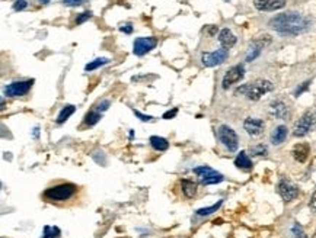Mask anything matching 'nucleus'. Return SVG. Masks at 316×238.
<instances>
[{
    "mask_svg": "<svg viewBox=\"0 0 316 238\" xmlns=\"http://www.w3.org/2000/svg\"><path fill=\"white\" fill-rule=\"evenodd\" d=\"M311 21L296 12L280 13L270 21V26L284 37H296L308 31Z\"/></svg>",
    "mask_w": 316,
    "mask_h": 238,
    "instance_id": "1",
    "label": "nucleus"
},
{
    "mask_svg": "<svg viewBox=\"0 0 316 238\" xmlns=\"http://www.w3.org/2000/svg\"><path fill=\"white\" fill-rule=\"evenodd\" d=\"M78 192V186L73 183H60L56 186H51L45 189L44 192V199L47 202H66L72 199Z\"/></svg>",
    "mask_w": 316,
    "mask_h": 238,
    "instance_id": "2",
    "label": "nucleus"
},
{
    "mask_svg": "<svg viewBox=\"0 0 316 238\" xmlns=\"http://www.w3.org/2000/svg\"><path fill=\"white\" fill-rule=\"evenodd\" d=\"M316 126V112L315 111H308L302 118L299 119L294 125L293 135L294 137H305L309 134Z\"/></svg>",
    "mask_w": 316,
    "mask_h": 238,
    "instance_id": "3",
    "label": "nucleus"
},
{
    "mask_svg": "<svg viewBox=\"0 0 316 238\" xmlns=\"http://www.w3.org/2000/svg\"><path fill=\"white\" fill-rule=\"evenodd\" d=\"M274 89L273 83L268 81V80L259 79L254 83H249L248 84V92H246V96L249 100H259L265 93L271 92Z\"/></svg>",
    "mask_w": 316,
    "mask_h": 238,
    "instance_id": "4",
    "label": "nucleus"
},
{
    "mask_svg": "<svg viewBox=\"0 0 316 238\" xmlns=\"http://www.w3.org/2000/svg\"><path fill=\"white\" fill-rule=\"evenodd\" d=\"M217 137H219V141L230 151V153H235L237 150V145H239V140H237L236 132L228 126V125H220L219 129H217Z\"/></svg>",
    "mask_w": 316,
    "mask_h": 238,
    "instance_id": "5",
    "label": "nucleus"
},
{
    "mask_svg": "<svg viewBox=\"0 0 316 238\" xmlns=\"http://www.w3.org/2000/svg\"><path fill=\"white\" fill-rule=\"evenodd\" d=\"M194 173L197 174L198 177H201V183L202 185H217L220 182H223V174L217 173L216 170H213L208 166H200L194 168Z\"/></svg>",
    "mask_w": 316,
    "mask_h": 238,
    "instance_id": "6",
    "label": "nucleus"
},
{
    "mask_svg": "<svg viewBox=\"0 0 316 238\" xmlns=\"http://www.w3.org/2000/svg\"><path fill=\"white\" fill-rule=\"evenodd\" d=\"M34 84V80H19V81H13L10 84H7L4 87V95L9 97H19V96H25L31 87Z\"/></svg>",
    "mask_w": 316,
    "mask_h": 238,
    "instance_id": "7",
    "label": "nucleus"
},
{
    "mask_svg": "<svg viewBox=\"0 0 316 238\" xmlns=\"http://www.w3.org/2000/svg\"><path fill=\"white\" fill-rule=\"evenodd\" d=\"M229 57V52L228 49L222 48V49H216V51H211V52H202L201 55V63L204 67H214V66H219L222 63H225Z\"/></svg>",
    "mask_w": 316,
    "mask_h": 238,
    "instance_id": "8",
    "label": "nucleus"
},
{
    "mask_svg": "<svg viewBox=\"0 0 316 238\" xmlns=\"http://www.w3.org/2000/svg\"><path fill=\"white\" fill-rule=\"evenodd\" d=\"M277 192L284 202H291L299 196V189L294 183L287 179H281L277 185Z\"/></svg>",
    "mask_w": 316,
    "mask_h": 238,
    "instance_id": "9",
    "label": "nucleus"
},
{
    "mask_svg": "<svg viewBox=\"0 0 316 238\" xmlns=\"http://www.w3.org/2000/svg\"><path fill=\"white\" fill-rule=\"evenodd\" d=\"M156 45H158V40L156 38H153V37H149V38L140 37V38H137V40L134 41V44H133V52L136 55L142 57V55L147 54L149 51H152Z\"/></svg>",
    "mask_w": 316,
    "mask_h": 238,
    "instance_id": "10",
    "label": "nucleus"
},
{
    "mask_svg": "<svg viewBox=\"0 0 316 238\" xmlns=\"http://www.w3.org/2000/svg\"><path fill=\"white\" fill-rule=\"evenodd\" d=\"M243 76H245V67L242 64H237V66L230 67L226 71L225 77H223V83H222L223 89H229L232 84H235V83L243 79Z\"/></svg>",
    "mask_w": 316,
    "mask_h": 238,
    "instance_id": "11",
    "label": "nucleus"
},
{
    "mask_svg": "<svg viewBox=\"0 0 316 238\" xmlns=\"http://www.w3.org/2000/svg\"><path fill=\"white\" fill-rule=\"evenodd\" d=\"M243 128L251 137H259L265 129V122L258 118H246L243 122Z\"/></svg>",
    "mask_w": 316,
    "mask_h": 238,
    "instance_id": "12",
    "label": "nucleus"
},
{
    "mask_svg": "<svg viewBox=\"0 0 316 238\" xmlns=\"http://www.w3.org/2000/svg\"><path fill=\"white\" fill-rule=\"evenodd\" d=\"M284 0H254V6L261 12H273L284 7Z\"/></svg>",
    "mask_w": 316,
    "mask_h": 238,
    "instance_id": "13",
    "label": "nucleus"
},
{
    "mask_svg": "<svg viewBox=\"0 0 316 238\" xmlns=\"http://www.w3.org/2000/svg\"><path fill=\"white\" fill-rule=\"evenodd\" d=\"M270 115L273 118L277 119H287L290 117V111L287 108V105L281 100H274L270 105Z\"/></svg>",
    "mask_w": 316,
    "mask_h": 238,
    "instance_id": "14",
    "label": "nucleus"
},
{
    "mask_svg": "<svg viewBox=\"0 0 316 238\" xmlns=\"http://www.w3.org/2000/svg\"><path fill=\"white\" fill-rule=\"evenodd\" d=\"M291 154H293V157H294L296 161L305 163V161L308 160V157H309V154H311V147H309V144H306V143H300V144L294 145Z\"/></svg>",
    "mask_w": 316,
    "mask_h": 238,
    "instance_id": "15",
    "label": "nucleus"
},
{
    "mask_svg": "<svg viewBox=\"0 0 316 238\" xmlns=\"http://www.w3.org/2000/svg\"><path fill=\"white\" fill-rule=\"evenodd\" d=\"M219 42H220L222 48L230 49V48L236 44V37L232 34L230 29L225 28V29H222V31L219 32Z\"/></svg>",
    "mask_w": 316,
    "mask_h": 238,
    "instance_id": "16",
    "label": "nucleus"
},
{
    "mask_svg": "<svg viewBox=\"0 0 316 238\" xmlns=\"http://www.w3.org/2000/svg\"><path fill=\"white\" fill-rule=\"evenodd\" d=\"M197 183L193 180H188V179L181 180V190H182V195L187 199H193L197 195Z\"/></svg>",
    "mask_w": 316,
    "mask_h": 238,
    "instance_id": "17",
    "label": "nucleus"
},
{
    "mask_svg": "<svg viewBox=\"0 0 316 238\" xmlns=\"http://www.w3.org/2000/svg\"><path fill=\"white\" fill-rule=\"evenodd\" d=\"M287 134H288L287 126H284V125H278V126L274 128V131H273V134H271V143H273L274 145H280V144H283V143L286 141V138H287Z\"/></svg>",
    "mask_w": 316,
    "mask_h": 238,
    "instance_id": "18",
    "label": "nucleus"
},
{
    "mask_svg": "<svg viewBox=\"0 0 316 238\" xmlns=\"http://www.w3.org/2000/svg\"><path fill=\"white\" fill-rule=\"evenodd\" d=\"M235 166H236L237 168L243 170V171L252 170V161H251V159L248 157V154L245 151H240L237 154V157L235 159Z\"/></svg>",
    "mask_w": 316,
    "mask_h": 238,
    "instance_id": "19",
    "label": "nucleus"
},
{
    "mask_svg": "<svg viewBox=\"0 0 316 238\" xmlns=\"http://www.w3.org/2000/svg\"><path fill=\"white\" fill-rule=\"evenodd\" d=\"M149 143H150L152 148H153V150H156V151H166V150L169 148V143H168V140H165V138H162V137H158V135L150 137Z\"/></svg>",
    "mask_w": 316,
    "mask_h": 238,
    "instance_id": "20",
    "label": "nucleus"
},
{
    "mask_svg": "<svg viewBox=\"0 0 316 238\" xmlns=\"http://www.w3.org/2000/svg\"><path fill=\"white\" fill-rule=\"evenodd\" d=\"M75 111H76V108H75L73 105H66V106L60 111V114H58V117L56 119V122H57L58 125H60V123H64L67 119L75 114Z\"/></svg>",
    "mask_w": 316,
    "mask_h": 238,
    "instance_id": "21",
    "label": "nucleus"
},
{
    "mask_svg": "<svg viewBox=\"0 0 316 238\" xmlns=\"http://www.w3.org/2000/svg\"><path fill=\"white\" fill-rule=\"evenodd\" d=\"M101 119H102L101 112H98V111L95 109V111H90V112H87V114H86L83 123H85L86 126H93V125H96Z\"/></svg>",
    "mask_w": 316,
    "mask_h": 238,
    "instance_id": "22",
    "label": "nucleus"
},
{
    "mask_svg": "<svg viewBox=\"0 0 316 238\" xmlns=\"http://www.w3.org/2000/svg\"><path fill=\"white\" fill-rule=\"evenodd\" d=\"M223 205V200H219L217 203H214L213 206H208V208H201V209H197V216H208L214 212H217L220 209V206Z\"/></svg>",
    "mask_w": 316,
    "mask_h": 238,
    "instance_id": "23",
    "label": "nucleus"
},
{
    "mask_svg": "<svg viewBox=\"0 0 316 238\" xmlns=\"http://www.w3.org/2000/svg\"><path fill=\"white\" fill-rule=\"evenodd\" d=\"M108 63H110L108 58L101 57V58H96V60L90 61L89 64H86V66H85V70H86V71H93V70H96V69H99V67H102V66H105V64H108Z\"/></svg>",
    "mask_w": 316,
    "mask_h": 238,
    "instance_id": "24",
    "label": "nucleus"
},
{
    "mask_svg": "<svg viewBox=\"0 0 316 238\" xmlns=\"http://www.w3.org/2000/svg\"><path fill=\"white\" fill-rule=\"evenodd\" d=\"M60 234H61V231H60L58 227H48V225H45L44 227L42 238H58Z\"/></svg>",
    "mask_w": 316,
    "mask_h": 238,
    "instance_id": "25",
    "label": "nucleus"
},
{
    "mask_svg": "<svg viewBox=\"0 0 316 238\" xmlns=\"http://www.w3.org/2000/svg\"><path fill=\"white\" fill-rule=\"evenodd\" d=\"M267 153H268V148L264 144H258V145L251 147V154L252 156H267Z\"/></svg>",
    "mask_w": 316,
    "mask_h": 238,
    "instance_id": "26",
    "label": "nucleus"
},
{
    "mask_svg": "<svg viewBox=\"0 0 316 238\" xmlns=\"http://www.w3.org/2000/svg\"><path fill=\"white\" fill-rule=\"evenodd\" d=\"M291 233H293V236L296 238H308L306 237V234H305V231H303V228H302L297 222L291 227Z\"/></svg>",
    "mask_w": 316,
    "mask_h": 238,
    "instance_id": "27",
    "label": "nucleus"
},
{
    "mask_svg": "<svg viewBox=\"0 0 316 238\" xmlns=\"http://www.w3.org/2000/svg\"><path fill=\"white\" fill-rule=\"evenodd\" d=\"M92 18V12H89V10H86V12H82L80 15H78V18H76V25H82V24H85L86 21H89Z\"/></svg>",
    "mask_w": 316,
    "mask_h": 238,
    "instance_id": "28",
    "label": "nucleus"
},
{
    "mask_svg": "<svg viewBox=\"0 0 316 238\" xmlns=\"http://www.w3.org/2000/svg\"><path fill=\"white\" fill-rule=\"evenodd\" d=\"M133 114L137 117V118L140 119V120H143V122H150L153 117H150V115H144V114H142V112H139V111H136V109H133Z\"/></svg>",
    "mask_w": 316,
    "mask_h": 238,
    "instance_id": "29",
    "label": "nucleus"
},
{
    "mask_svg": "<svg viewBox=\"0 0 316 238\" xmlns=\"http://www.w3.org/2000/svg\"><path fill=\"white\" fill-rule=\"evenodd\" d=\"M309 84H311V81H309V80H308V81H305V83H303V84H302L300 87H297V90L294 92V96H296V97H299V96H300V95H302L303 92H306V90H308Z\"/></svg>",
    "mask_w": 316,
    "mask_h": 238,
    "instance_id": "30",
    "label": "nucleus"
},
{
    "mask_svg": "<svg viewBox=\"0 0 316 238\" xmlns=\"http://www.w3.org/2000/svg\"><path fill=\"white\" fill-rule=\"evenodd\" d=\"M98 154H99L98 151H95V153L92 154V157H93V160H95V161H96L98 164H101V166H105V164H107V159H105V154L102 153V156H101V157H99Z\"/></svg>",
    "mask_w": 316,
    "mask_h": 238,
    "instance_id": "31",
    "label": "nucleus"
},
{
    "mask_svg": "<svg viewBox=\"0 0 316 238\" xmlns=\"http://www.w3.org/2000/svg\"><path fill=\"white\" fill-rule=\"evenodd\" d=\"M28 6V3L25 1V0H16L15 3H13V9L18 12V10H24L25 7Z\"/></svg>",
    "mask_w": 316,
    "mask_h": 238,
    "instance_id": "32",
    "label": "nucleus"
},
{
    "mask_svg": "<svg viewBox=\"0 0 316 238\" xmlns=\"http://www.w3.org/2000/svg\"><path fill=\"white\" fill-rule=\"evenodd\" d=\"M110 105H111L110 100H102V102L96 106V111H98V112H105V111L110 108Z\"/></svg>",
    "mask_w": 316,
    "mask_h": 238,
    "instance_id": "33",
    "label": "nucleus"
},
{
    "mask_svg": "<svg viewBox=\"0 0 316 238\" xmlns=\"http://www.w3.org/2000/svg\"><path fill=\"white\" fill-rule=\"evenodd\" d=\"M119 31L124 32V34H131L133 32V25L131 24H122L119 26Z\"/></svg>",
    "mask_w": 316,
    "mask_h": 238,
    "instance_id": "34",
    "label": "nucleus"
},
{
    "mask_svg": "<svg viewBox=\"0 0 316 238\" xmlns=\"http://www.w3.org/2000/svg\"><path fill=\"white\" fill-rule=\"evenodd\" d=\"M176 114H178V109H176V108H173L172 111H168V112H165L162 118H163V119H172V118H175V117H176Z\"/></svg>",
    "mask_w": 316,
    "mask_h": 238,
    "instance_id": "35",
    "label": "nucleus"
},
{
    "mask_svg": "<svg viewBox=\"0 0 316 238\" xmlns=\"http://www.w3.org/2000/svg\"><path fill=\"white\" fill-rule=\"evenodd\" d=\"M83 1H86V0H63V3L66 6H79Z\"/></svg>",
    "mask_w": 316,
    "mask_h": 238,
    "instance_id": "36",
    "label": "nucleus"
},
{
    "mask_svg": "<svg viewBox=\"0 0 316 238\" xmlns=\"http://www.w3.org/2000/svg\"><path fill=\"white\" fill-rule=\"evenodd\" d=\"M309 208L312 209V212L316 214V190L315 193L312 195V198H311V202H309Z\"/></svg>",
    "mask_w": 316,
    "mask_h": 238,
    "instance_id": "37",
    "label": "nucleus"
},
{
    "mask_svg": "<svg viewBox=\"0 0 316 238\" xmlns=\"http://www.w3.org/2000/svg\"><path fill=\"white\" fill-rule=\"evenodd\" d=\"M216 32H217V26H211V28H210V31H208V34H210V35H214Z\"/></svg>",
    "mask_w": 316,
    "mask_h": 238,
    "instance_id": "38",
    "label": "nucleus"
},
{
    "mask_svg": "<svg viewBox=\"0 0 316 238\" xmlns=\"http://www.w3.org/2000/svg\"><path fill=\"white\" fill-rule=\"evenodd\" d=\"M38 135H40V128L37 126V128H34V138H38Z\"/></svg>",
    "mask_w": 316,
    "mask_h": 238,
    "instance_id": "39",
    "label": "nucleus"
},
{
    "mask_svg": "<svg viewBox=\"0 0 316 238\" xmlns=\"http://www.w3.org/2000/svg\"><path fill=\"white\" fill-rule=\"evenodd\" d=\"M41 4H47V3H50V0H40Z\"/></svg>",
    "mask_w": 316,
    "mask_h": 238,
    "instance_id": "40",
    "label": "nucleus"
},
{
    "mask_svg": "<svg viewBox=\"0 0 316 238\" xmlns=\"http://www.w3.org/2000/svg\"><path fill=\"white\" fill-rule=\"evenodd\" d=\"M314 238H316V231H315V234H314Z\"/></svg>",
    "mask_w": 316,
    "mask_h": 238,
    "instance_id": "41",
    "label": "nucleus"
},
{
    "mask_svg": "<svg viewBox=\"0 0 316 238\" xmlns=\"http://www.w3.org/2000/svg\"><path fill=\"white\" fill-rule=\"evenodd\" d=\"M226 1H229V0H226Z\"/></svg>",
    "mask_w": 316,
    "mask_h": 238,
    "instance_id": "42",
    "label": "nucleus"
}]
</instances>
